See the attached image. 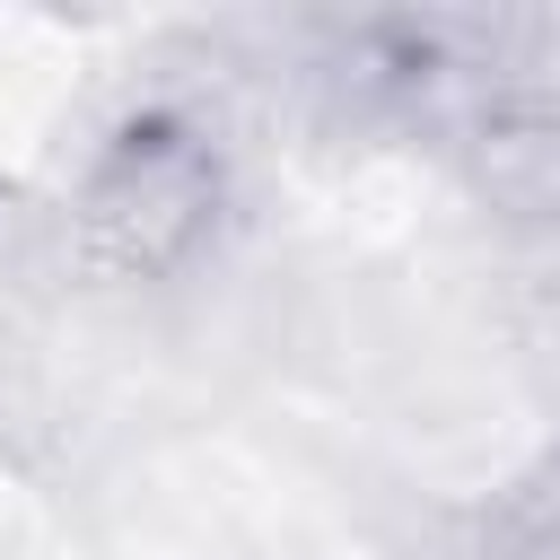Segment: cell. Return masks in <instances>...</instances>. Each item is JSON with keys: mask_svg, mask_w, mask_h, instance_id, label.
I'll use <instances>...</instances> for the list:
<instances>
[{"mask_svg": "<svg viewBox=\"0 0 560 560\" xmlns=\"http://www.w3.org/2000/svg\"><path fill=\"white\" fill-rule=\"evenodd\" d=\"M79 228L114 271L192 262L219 228V149L175 114L114 131V149L96 158V175L79 192Z\"/></svg>", "mask_w": 560, "mask_h": 560, "instance_id": "1", "label": "cell"}]
</instances>
